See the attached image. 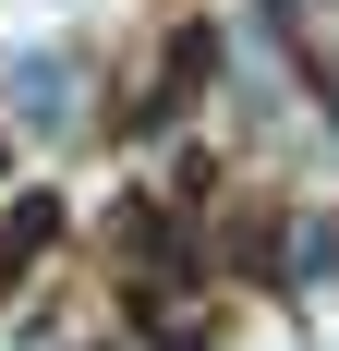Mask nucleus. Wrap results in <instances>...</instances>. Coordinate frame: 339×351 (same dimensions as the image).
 Returning <instances> with one entry per match:
<instances>
[{
    "instance_id": "nucleus-1",
    "label": "nucleus",
    "mask_w": 339,
    "mask_h": 351,
    "mask_svg": "<svg viewBox=\"0 0 339 351\" xmlns=\"http://www.w3.org/2000/svg\"><path fill=\"white\" fill-rule=\"evenodd\" d=\"M0 85H12V121H25V134H61L73 109H85V73H73V49H49V36H36V49H12V61H0Z\"/></svg>"
}]
</instances>
